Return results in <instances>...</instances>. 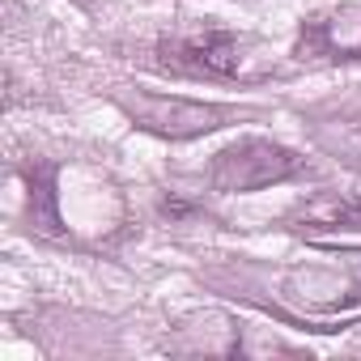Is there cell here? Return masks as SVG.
Returning <instances> with one entry per match:
<instances>
[{"label": "cell", "instance_id": "6da1fadb", "mask_svg": "<svg viewBox=\"0 0 361 361\" xmlns=\"http://www.w3.org/2000/svg\"><path fill=\"white\" fill-rule=\"evenodd\" d=\"M166 64L174 68H188V73H204V77H264L268 73V51L264 43H255L251 35H234V30H192V35H178L170 43H161Z\"/></svg>", "mask_w": 361, "mask_h": 361}, {"label": "cell", "instance_id": "7a4b0ae2", "mask_svg": "<svg viewBox=\"0 0 361 361\" xmlns=\"http://www.w3.org/2000/svg\"><path fill=\"white\" fill-rule=\"evenodd\" d=\"M115 102L128 111V119L136 128H145L153 136H166V140H192V136L217 132V128L238 119L230 106L174 98V94H153V90H123V94H115Z\"/></svg>", "mask_w": 361, "mask_h": 361}, {"label": "cell", "instance_id": "3957f363", "mask_svg": "<svg viewBox=\"0 0 361 361\" xmlns=\"http://www.w3.org/2000/svg\"><path fill=\"white\" fill-rule=\"evenodd\" d=\"M302 174V157L276 140L264 136H243L234 145H226L213 166H209V183L213 192H259L272 183H285V178Z\"/></svg>", "mask_w": 361, "mask_h": 361}, {"label": "cell", "instance_id": "277c9868", "mask_svg": "<svg viewBox=\"0 0 361 361\" xmlns=\"http://www.w3.org/2000/svg\"><path fill=\"white\" fill-rule=\"evenodd\" d=\"M310 43L331 60H361V5H336L310 22Z\"/></svg>", "mask_w": 361, "mask_h": 361}, {"label": "cell", "instance_id": "5b68a950", "mask_svg": "<svg viewBox=\"0 0 361 361\" xmlns=\"http://www.w3.org/2000/svg\"><path fill=\"white\" fill-rule=\"evenodd\" d=\"M302 226H310V230H361V200L319 196L302 209Z\"/></svg>", "mask_w": 361, "mask_h": 361}, {"label": "cell", "instance_id": "8992f818", "mask_svg": "<svg viewBox=\"0 0 361 361\" xmlns=\"http://www.w3.org/2000/svg\"><path fill=\"white\" fill-rule=\"evenodd\" d=\"M314 140L344 166L361 170V119H327L314 128Z\"/></svg>", "mask_w": 361, "mask_h": 361}]
</instances>
